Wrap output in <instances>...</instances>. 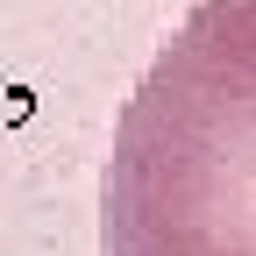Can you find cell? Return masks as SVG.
<instances>
[{
	"label": "cell",
	"mask_w": 256,
	"mask_h": 256,
	"mask_svg": "<svg viewBox=\"0 0 256 256\" xmlns=\"http://www.w3.org/2000/svg\"><path fill=\"white\" fill-rule=\"evenodd\" d=\"M100 256H256V0H192L100 164Z\"/></svg>",
	"instance_id": "obj_1"
}]
</instances>
